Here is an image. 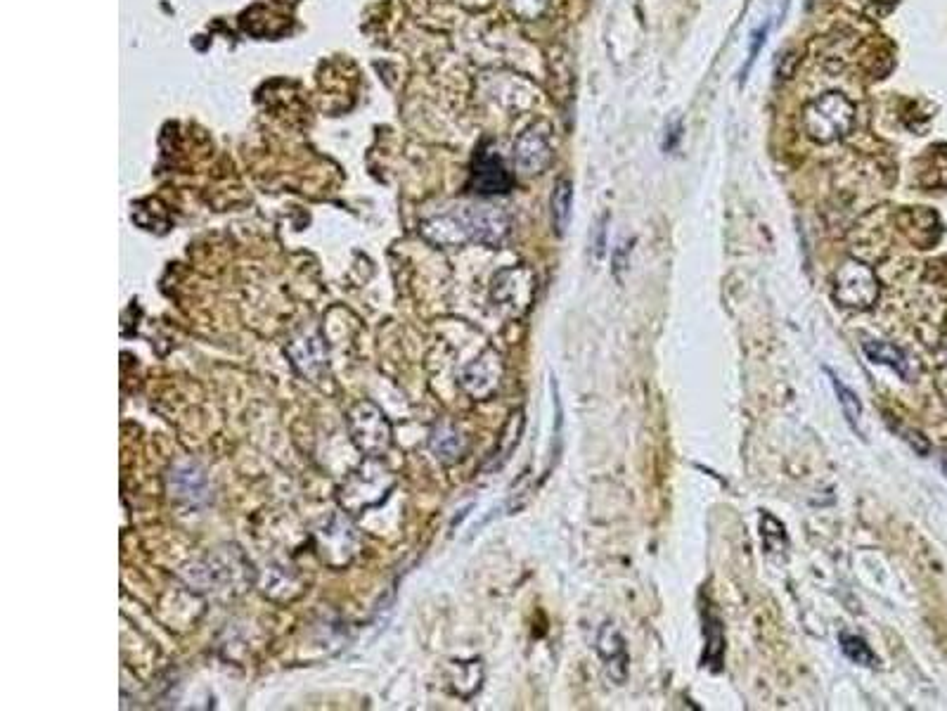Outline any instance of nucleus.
<instances>
[{
    "instance_id": "nucleus-1",
    "label": "nucleus",
    "mask_w": 947,
    "mask_h": 711,
    "mask_svg": "<svg viewBox=\"0 0 947 711\" xmlns=\"http://www.w3.org/2000/svg\"><path fill=\"white\" fill-rule=\"evenodd\" d=\"M507 230L510 219L495 207H465L424 223V235L441 247H460L465 242L498 245Z\"/></svg>"
},
{
    "instance_id": "nucleus-2",
    "label": "nucleus",
    "mask_w": 947,
    "mask_h": 711,
    "mask_svg": "<svg viewBox=\"0 0 947 711\" xmlns=\"http://www.w3.org/2000/svg\"><path fill=\"white\" fill-rule=\"evenodd\" d=\"M855 105L839 91H829L805 102L803 107V131L805 136L820 145L836 143L846 138L855 126Z\"/></svg>"
},
{
    "instance_id": "nucleus-3",
    "label": "nucleus",
    "mask_w": 947,
    "mask_h": 711,
    "mask_svg": "<svg viewBox=\"0 0 947 711\" xmlns=\"http://www.w3.org/2000/svg\"><path fill=\"white\" fill-rule=\"evenodd\" d=\"M834 299L843 309L867 311L879 299V280L874 271L858 259H848L836 268Z\"/></svg>"
},
{
    "instance_id": "nucleus-4",
    "label": "nucleus",
    "mask_w": 947,
    "mask_h": 711,
    "mask_svg": "<svg viewBox=\"0 0 947 711\" xmlns=\"http://www.w3.org/2000/svg\"><path fill=\"white\" fill-rule=\"evenodd\" d=\"M351 437L367 456H379L391 446V427L379 408L372 403H358L349 415Z\"/></svg>"
},
{
    "instance_id": "nucleus-5",
    "label": "nucleus",
    "mask_w": 947,
    "mask_h": 711,
    "mask_svg": "<svg viewBox=\"0 0 947 711\" xmlns=\"http://www.w3.org/2000/svg\"><path fill=\"white\" fill-rule=\"evenodd\" d=\"M514 162H517L519 171L528 176L543 174V171L552 162V145H550V128L545 124H533L521 133L517 145H514Z\"/></svg>"
},
{
    "instance_id": "nucleus-6",
    "label": "nucleus",
    "mask_w": 947,
    "mask_h": 711,
    "mask_svg": "<svg viewBox=\"0 0 947 711\" xmlns=\"http://www.w3.org/2000/svg\"><path fill=\"white\" fill-rule=\"evenodd\" d=\"M533 290H536V278L524 266L507 268L495 275L493 297L500 306L512 309L514 313H524L531 306Z\"/></svg>"
},
{
    "instance_id": "nucleus-7",
    "label": "nucleus",
    "mask_w": 947,
    "mask_h": 711,
    "mask_svg": "<svg viewBox=\"0 0 947 711\" xmlns=\"http://www.w3.org/2000/svg\"><path fill=\"white\" fill-rule=\"evenodd\" d=\"M502 377V361L495 351H486L481 354L472 365H467L465 373L460 377L462 389L476 401L488 399L495 389H498Z\"/></svg>"
},
{
    "instance_id": "nucleus-8",
    "label": "nucleus",
    "mask_w": 947,
    "mask_h": 711,
    "mask_svg": "<svg viewBox=\"0 0 947 711\" xmlns=\"http://www.w3.org/2000/svg\"><path fill=\"white\" fill-rule=\"evenodd\" d=\"M597 655L602 657L604 669H607L611 681L618 683V685L626 683L630 657H628L626 640H623L621 631H618L614 624H604L602 629H599Z\"/></svg>"
},
{
    "instance_id": "nucleus-9",
    "label": "nucleus",
    "mask_w": 947,
    "mask_h": 711,
    "mask_svg": "<svg viewBox=\"0 0 947 711\" xmlns=\"http://www.w3.org/2000/svg\"><path fill=\"white\" fill-rule=\"evenodd\" d=\"M512 183V176L507 174L498 155L483 150L481 155L476 157L472 171V185L476 192H481V195H498V192L510 190Z\"/></svg>"
},
{
    "instance_id": "nucleus-10",
    "label": "nucleus",
    "mask_w": 947,
    "mask_h": 711,
    "mask_svg": "<svg viewBox=\"0 0 947 711\" xmlns=\"http://www.w3.org/2000/svg\"><path fill=\"white\" fill-rule=\"evenodd\" d=\"M287 354L296 368H299V373L308 375L311 380H318L322 370H325L327 354L322 342L315 335H301L299 339H292V344L287 347Z\"/></svg>"
},
{
    "instance_id": "nucleus-11",
    "label": "nucleus",
    "mask_w": 947,
    "mask_h": 711,
    "mask_svg": "<svg viewBox=\"0 0 947 711\" xmlns=\"http://www.w3.org/2000/svg\"><path fill=\"white\" fill-rule=\"evenodd\" d=\"M169 489L180 501L199 503L206 498V477L195 463L173 467L169 474Z\"/></svg>"
},
{
    "instance_id": "nucleus-12",
    "label": "nucleus",
    "mask_w": 947,
    "mask_h": 711,
    "mask_svg": "<svg viewBox=\"0 0 947 711\" xmlns=\"http://www.w3.org/2000/svg\"><path fill=\"white\" fill-rule=\"evenodd\" d=\"M862 349H865V354L872 363L888 365V368L895 370L903 380H910V361H907V356L898 347H893V344L888 342H874L872 339V342L862 344Z\"/></svg>"
},
{
    "instance_id": "nucleus-13",
    "label": "nucleus",
    "mask_w": 947,
    "mask_h": 711,
    "mask_svg": "<svg viewBox=\"0 0 947 711\" xmlns=\"http://www.w3.org/2000/svg\"><path fill=\"white\" fill-rule=\"evenodd\" d=\"M431 451L436 453L443 463H453L465 453V437L450 425H438L431 434Z\"/></svg>"
},
{
    "instance_id": "nucleus-14",
    "label": "nucleus",
    "mask_w": 947,
    "mask_h": 711,
    "mask_svg": "<svg viewBox=\"0 0 947 711\" xmlns=\"http://www.w3.org/2000/svg\"><path fill=\"white\" fill-rule=\"evenodd\" d=\"M550 204H552L554 233L562 237L566 233V228H569V221H571V204H573V185H571V181H566V178H559V181L554 183Z\"/></svg>"
},
{
    "instance_id": "nucleus-15",
    "label": "nucleus",
    "mask_w": 947,
    "mask_h": 711,
    "mask_svg": "<svg viewBox=\"0 0 947 711\" xmlns=\"http://www.w3.org/2000/svg\"><path fill=\"white\" fill-rule=\"evenodd\" d=\"M827 375H829L831 384H834L836 396H839V406H841V411H843V418L848 420V425L853 427L855 432H860L862 403H860V399H858V394H855L853 389L848 387V384H843V380H839V377L831 373V370H827Z\"/></svg>"
},
{
    "instance_id": "nucleus-16",
    "label": "nucleus",
    "mask_w": 947,
    "mask_h": 711,
    "mask_svg": "<svg viewBox=\"0 0 947 711\" xmlns=\"http://www.w3.org/2000/svg\"><path fill=\"white\" fill-rule=\"evenodd\" d=\"M841 650L850 662L860 664V666H876L879 659L872 652V648L865 643V640L858 636H850V633H841Z\"/></svg>"
},
{
    "instance_id": "nucleus-17",
    "label": "nucleus",
    "mask_w": 947,
    "mask_h": 711,
    "mask_svg": "<svg viewBox=\"0 0 947 711\" xmlns=\"http://www.w3.org/2000/svg\"><path fill=\"white\" fill-rule=\"evenodd\" d=\"M706 662L718 669L720 662H723V652H725V636L723 629H720V621L715 617H706Z\"/></svg>"
},
{
    "instance_id": "nucleus-18",
    "label": "nucleus",
    "mask_w": 947,
    "mask_h": 711,
    "mask_svg": "<svg viewBox=\"0 0 947 711\" xmlns=\"http://www.w3.org/2000/svg\"><path fill=\"white\" fill-rule=\"evenodd\" d=\"M768 31H770V24H765V27L753 31V36H751L753 41H751V48H749V60H746V67L742 69V81H746V76H749L751 67L756 64V57L760 53V48H763L765 41H768Z\"/></svg>"
},
{
    "instance_id": "nucleus-19",
    "label": "nucleus",
    "mask_w": 947,
    "mask_h": 711,
    "mask_svg": "<svg viewBox=\"0 0 947 711\" xmlns=\"http://www.w3.org/2000/svg\"><path fill=\"white\" fill-rule=\"evenodd\" d=\"M940 361L947 365V337H945V342L940 344Z\"/></svg>"
},
{
    "instance_id": "nucleus-20",
    "label": "nucleus",
    "mask_w": 947,
    "mask_h": 711,
    "mask_svg": "<svg viewBox=\"0 0 947 711\" xmlns=\"http://www.w3.org/2000/svg\"><path fill=\"white\" fill-rule=\"evenodd\" d=\"M943 472H945V477H947V453L943 456Z\"/></svg>"
}]
</instances>
